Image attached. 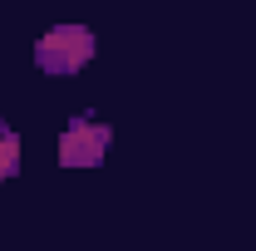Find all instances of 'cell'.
<instances>
[{"label":"cell","instance_id":"obj_1","mask_svg":"<svg viewBox=\"0 0 256 251\" xmlns=\"http://www.w3.org/2000/svg\"><path fill=\"white\" fill-rule=\"evenodd\" d=\"M89 60H94V34L84 25H54L34 44V64L44 74H79Z\"/></svg>","mask_w":256,"mask_h":251},{"label":"cell","instance_id":"obj_2","mask_svg":"<svg viewBox=\"0 0 256 251\" xmlns=\"http://www.w3.org/2000/svg\"><path fill=\"white\" fill-rule=\"evenodd\" d=\"M104 148H108V124H98V118H69V128L60 133L64 168H94Z\"/></svg>","mask_w":256,"mask_h":251},{"label":"cell","instance_id":"obj_3","mask_svg":"<svg viewBox=\"0 0 256 251\" xmlns=\"http://www.w3.org/2000/svg\"><path fill=\"white\" fill-rule=\"evenodd\" d=\"M20 172V138L10 133V124H0V182Z\"/></svg>","mask_w":256,"mask_h":251}]
</instances>
